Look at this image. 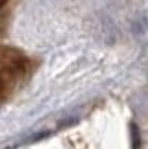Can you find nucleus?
<instances>
[{
	"label": "nucleus",
	"mask_w": 148,
	"mask_h": 149,
	"mask_svg": "<svg viewBox=\"0 0 148 149\" xmlns=\"http://www.w3.org/2000/svg\"><path fill=\"white\" fill-rule=\"evenodd\" d=\"M31 62L13 47H0V102L11 95L15 86L27 74Z\"/></svg>",
	"instance_id": "obj_1"
},
{
	"label": "nucleus",
	"mask_w": 148,
	"mask_h": 149,
	"mask_svg": "<svg viewBox=\"0 0 148 149\" xmlns=\"http://www.w3.org/2000/svg\"><path fill=\"white\" fill-rule=\"evenodd\" d=\"M6 2H7V0H0V7H2V6H4Z\"/></svg>",
	"instance_id": "obj_2"
}]
</instances>
